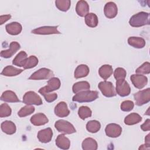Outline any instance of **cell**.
<instances>
[{
  "label": "cell",
  "mask_w": 150,
  "mask_h": 150,
  "mask_svg": "<svg viewBox=\"0 0 150 150\" xmlns=\"http://www.w3.org/2000/svg\"><path fill=\"white\" fill-rule=\"evenodd\" d=\"M27 54L25 51L20 52L13 59L12 64L18 67H23L26 59L28 58Z\"/></svg>",
  "instance_id": "4dcf8cb0"
},
{
  "label": "cell",
  "mask_w": 150,
  "mask_h": 150,
  "mask_svg": "<svg viewBox=\"0 0 150 150\" xmlns=\"http://www.w3.org/2000/svg\"><path fill=\"white\" fill-rule=\"evenodd\" d=\"M5 28L6 32L11 35H17L19 34L22 30V25L17 22H13L7 24Z\"/></svg>",
  "instance_id": "d6986e66"
},
{
  "label": "cell",
  "mask_w": 150,
  "mask_h": 150,
  "mask_svg": "<svg viewBox=\"0 0 150 150\" xmlns=\"http://www.w3.org/2000/svg\"><path fill=\"white\" fill-rule=\"evenodd\" d=\"M89 67L86 64H80L78 66L74 73V76L76 79H79L86 77L89 73Z\"/></svg>",
  "instance_id": "cb8c5ba5"
},
{
  "label": "cell",
  "mask_w": 150,
  "mask_h": 150,
  "mask_svg": "<svg viewBox=\"0 0 150 150\" xmlns=\"http://www.w3.org/2000/svg\"><path fill=\"white\" fill-rule=\"evenodd\" d=\"M38 59L35 56H30L25 61L23 67L25 69L35 67L38 64Z\"/></svg>",
  "instance_id": "d6a6232c"
},
{
  "label": "cell",
  "mask_w": 150,
  "mask_h": 150,
  "mask_svg": "<svg viewBox=\"0 0 150 150\" xmlns=\"http://www.w3.org/2000/svg\"><path fill=\"white\" fill-rule=\"evenodd\" d=\"M150 148V144H148L145 143V144H143L142 145H141L139 147V149H149Z\"/></svg>",
  "instance_id": "ee69618b"
},
{
  "label": "cell",
  "mask_w": 150,
  "mask_h": 150,
  "mask_svg": "<svg viewBox=\"0 0 150 150\" xmlns=\"http://www.w3.org/2000/svg\"><path fill=\"white\" fill-rule=\"evenodd\" d=\"M116 93L121 97L128 96L131 92V88L124 79H119L116 81Z\"/></svg>",
  "instance_id": "ba28073f"
},
{
  "label": "cell",
  "mask_w": 150,
  "mask_h": 150,
  "mask_svg": "<svg viewBox=\"0 0 150 150\" xmlns=\"http://www.w3.org/2000/svg\"><path fill=\"white\" fill-rule=\"evenodd\" d=\"M11 18V15H1L0 16V21H1V25H2L5 22H6L7 21L10 19Z\"/></svg>",
  "instance_id": "7bdbcfd3"
},
{
  "label": "cell",
  "mask_w": 150,
  "mask_h": 150,
  "mask_svg": "<svg viewBox=\"0 0 150 150\" xmlns=\"http://www.w3.org/2000/svg\"><path fill=\"white\" fill-rule=\"evenodd\" d=\"M145 143L150 144V134H148L145 138Z\"/></svg>",
  "instance_id": "f6af8a7d"
},
{
  "label": "cell",
  "mask_w": 150,
  "mask_h": 150,
  "mask_svg": "<svg viewBox=\"0 0 150 150\" xmlns=\"http://www.w3.org/2000/svg\"><path fill=\"white\" fill-rule=\"evenodd\" d=\"M142 120V117L137 113H131L124 118V123L128 125H132L139 123Z\"/></svg>",
  "instance_id": "f1b7e54d"
},
{
  "label": "cell",
  "mask_w": 150,
  "mask_h": 150,
  "mask_svg": "<svg viewBox=\"0 0 150 150\" xmlns=\"http://www.w3.org/2000/svg\"><path fill=\"white\" fill-rule=\"evenodd\" d=\"M53 76L54 73L51 70L43 67L39 69L38 71L32 74V75L29 77V79L34 80H45L50 79Z\"/></svg>",
  "instance_id": "52a82bcc"
},
{
  "label": "cell",
  "mask_w": 150,
  "mask_h": 150,
  "mask_svg": "<svg viewBox=\"0 0 150 150\" xmlns=\"http://www.w3.org/2000/svg\"><path fill=\"white\" fill-rule=\"evenodd\" d=\"M23 71V69H18L12 66H7L3 69L1 74L5 76H15L21 74Z\"/></svg>",
  "instance_id": "4316f807"
},
{
  "label": "cell",
  "mask_w": 150,
  "mask_h": 150,
  "mask_svg": "<svg viewBox=\"0 0 150 150\" xmlns=\"http://www.w3.org/2000/svg\"><path fill=\"white\" fill-rule=\"evenodd\" d=\"M2 131L8 135H12L15 133L16 128L15 124L11 121H5L1 125Z\"/></svg>",
  "instance_id": "44dd1931"
},
{
  "label": "cell",
  "mask_w": 150,
  "mask_h": 150,
  "mask_svg": "<svg viewBox=\"0 0 150 150\" xmlns=\"http://www.w3.org/2000/svg\"><path fill=\"white\" fill-rule=\"evenodd\" d=\"M141 128L144 131H147L150 130V120L148 118L147 119L144 124L141 125Z\"/></svg>",
  "instance_id": "b9f144b4"
},
{
  "label": "cell",
  "mask_w": 150,
  "mask_h": 150,
  "mask_svg": "<svg viewBox=\"0 0 150 150\" xmlns=\"http://www.w3.org/2000/svg\"><path fill=\"white\" fill-rule=\"evenodd\" d=\"M105 134L111 138H116L119 137L122 132L121 127L115 123L108 124L105 128Z\"/></svg>",
  "instance_id": "8fae6325"
},
{
  "label": "cell",
  "mask_w": 150,
  "mask_h": 150,
  "mask_svg": "<svg viewBox=\"0 0 150 150\" xmlns=\"http://www.w3.org/2000/svg\"><path fill=\"white\" fill-rule=\"evenodd\" d=\"M76 11L77 14L81 16H85L89 11V5L85 1H79L77 2L76 6Z\"/></svg>",
  "instance_id": "ac0fdd59"
},
{
  "label": "cell",
  "mask_w": 150,
  "mask_h": 150,
  "mask_svg": "<svg viewBox=\"0 0 150 150\" xmlns=\"http://www.w3.org/2000/svg\"><path fill=\"white\" fill-rule=\"evenodd\" d=\"M56 145L60 149H68L70 146V141L63 134H60L56 139Z\"/></svg>",
  "instance_id": "7402d4cb"
},
{
  "label": "cell",
  "mask_w": 150,
  "mask_h": 150,
  "mask_svg": "<svg viewBox=\"0 0 150 150\" xmlns=\"http://www.w3.org/2000/svg\"><path fill=\"white\" fill-rule=\"evenodd\" d=\"M113 69L111 66L109 64L103 65L98 70L99 75L104 80H107L112 74Z\"/></svg>",
  "instance_id": "484cf974"
},
{
  "label": "cell",
  "mask_w": 150,
  "mask_h": 150,
  "mask_svg": "<svg viewBox=\"0 0 150 150\" xmlns=\"http://www.w3.org/2000/svg\"><path fill=\"white\" fill-rule=\"evenodd\" d=\"M54 114L59 117H65L69 115L70 111L67 104L64 101L59 103L54 107Z\"/></svg>",
  "instance_id": "2e32d148"
},
{
  "label": "cell",
  "mask_w": 150,
  "mask_h": 150,
  "mask_svg": "<svg viewBox=\"0 0 150 150\" xmlns=\"http://www.w3.org/2000/svg\"><path fill=\"white\" fill-rule=\"evenodd\" d=\"M98 87L102 94L107 97H112L117 95L115 88L112 83L110 81L105 80L101 81L98 84Z\"/></svg>",
  "instance_id": "277c9868"
},
{
  "label": "cell",
  "mask_w": 150,
  "mask_h": 150,
  "mask_svg": "<svg viewBox=\"0 0 150 150\" xmlns=\"http://www.w3.org/2000/svg\"><path fill=\"white\" fill-rule=\"evenodd\" d=\"M85 23L86 24L91 28H95L97 26L98 20L97 16L94 13H88L85 16Z\"/></svg>",
  "instance_id": "f546056e"
},
{
  "label": "cell",
  "mask_w": 150,
  "mask_h": 150,
  "mask_svg": "<svg viewBox=\"0 0 150 150\" xmlns=\"http://www.w3.org/2000/svg\"><path fill=\"white\" fill-rule=\"evenodd\" d=\"M90 88V86L88 82L86 81H81L74 83L73 86L72 90L74 93L77 94L80 91L88 90Z\"/></svg>",
  "instance_id": "83f0119b"
},
{
  "label": "cell",
  "mask_w": 150,
  "mask_h": 150,
  "mask_svg": "<svg viewBox=\"0 0 150 150\" xmlns=\"http://www.w3.org/2000/svg\"><path fill=\"white\" fill-rule=\"evenodd\" d=\"M127 75L126 70L122 67L117 68L114 72V78L117 80L119 79H125Z\"/></svg>",
  "instance_id": "f35d334b"
},
{
  "label": "cell",
  "mask_w": 150,
  "mask_h": 150,
  "mask_svg": "<svg viewBox=\"0 0 150 150\" xmlns=\"http://www.w3.org/2000/svg\"><path fill=\"white\" fill-rule=\"evenodd\" d=\"M128 43L130 46L137 49L143 48L145 45V40L140 37H129L128 39Z\"/></svg>",
  "instance_id": "603a6c76"
},
{
  "label": "cell",
  "mask_w": 150,
  "mask_h": 150,
  "mask_svg": "<svg viewBox=\"0 0 150 150\" xmlns=\"http://www.w3.org/2000/svg\"><path fill=\"white\" fill-rule=\"evenodd\" d=\"M45 98V100L48 103H51L54 101L57 98V94L55 93H45V92H41L40 93Z\"/></svg>",
  "instance_id": "60d3db41"
},
{
  "label": "cell",
  "mask_w": 150,
  "mask_h": 150,
  "mask_svg": "<svg viewBox=\"0 0 150 150\" xmlns=\"http://www.w3.org/2000/svg\"><path fill=\"white\" fill-rule=\"evenodd\" d=\"M134 98L136 105L138 106L142 105L148 103L150 101V88L139 91L134 94Z\"/></svg>",
  "instance_id": "5b68a950"
},
{
  "label": "cell",
  "mask_w": 150,
  "mask_h": 150,
  "mask_svg": "<svg viewBox=\"0 0 150 150\" xmlns=\"http://www.w3.org/2000/svg\"><path fill=\"white\" fill-rule=\"evenodd\" d=\"M92 114L91 109L87 106H81L79 108L78 115L79 117L82 120H85L88 117H90Z\"/></svg>",
  "instance_id": "e575fe53"
},
{
  "label": "cell",
  "mask_w": 150,
  "mask_h": 150,
  "mask_svg": "<svg viewBox=\"0 0 150 150\" xmlns=\"http://www.w3.org/2000/svg\"><path fill=\"white\" fill-rule=\"evenodd\" d=\"M131 80L135 87L141 89L148 83V79L145 76L141 74H132L130 77Z\"/></svg>",
  "instance_id": "7c38bea8"
},
{
  "label": "cell",
  "mask_w": 150,
  "mask_h": 150,
  "mask_svg": "<svg viewBox=\"0 0 150 150\" xmlns=\"http://www.w3.org/2000/svg\"><path fill=\"white\" fill-rule=\"evenodd\" d=\"M60 85L61 83L59 79L57 77H52L48 80L47 86L42 87L39 90V93H50L53 91L58 90L60 88Z\"/></svg>",
  "instance_id": "9c48e42d"
},
{
  "label": "cell",
  "mask_w": 150,
  "mask_h": 150,
  "mask_svg": "<svg viewBox=\"0 0 150 150\" xmlns=\"http://www.w3.org/2000/svg\"><path fill=\"white\" fill-rule=\"evenodd\" d=\"M35 111V107L30 105H26L21 108L18 111V115L20 117H25L29 115Z\"/></svg>",
  "instance_id": "d590c367"
},
{
  "label": "cell",
  "mask_w": 150,
  "mask_h": 150,
  "mask_svg": "<svg viewBox=\"0 0 150 150\" xmlns=\"http://www.w3.org/2000/svg\"><path fill=\"white\" fill-rule=\"evenodd\" d=\"M12 110L6 103H3L0 105V117L4 118L11 115Z\"/></svg>",
  "instance_id": "8d00e7d4"
},
{
  "label": "cell",
  "mask_w": 150,
  "mask_h": 150,
  "mask_svg": "<svg viewBox=\"0 0 150 150\" xmlns=\"http://www.w3.org/2000/svg\"><path fill=\"white\" fill-rule=\"evenodd\" d=\"M56 129L61 133L71 134L76 132L74 126L69 122L63 120H59L54 124Z\"/></svg>",
  "instance_id": "3957f363"
},
{
  "label": "cell",
  "mask_w": 150,
  "mask_h": 150,
  "mask_svg": "<svg viewBox=\"0 0 150 150\" xmlns=\"http://www.w3.org/2000/svg\"><path fill=\"white\" fill-rule=\"evenodd\" d=\"M135 72L138 74H149L150 73V63L148 62L144 63L141 66H139Z\"/></svg>",
  "instance_id": "74e56055"
},
{
  "label": "cell",
  "mask_w": 150,
  "mask_h": 150,
  "mask_svg": "<svg viewBox=\"0 0 150 150\" xmlns=\"http://www.w3.org/2000/svg\"><path fill=\"white\" fill-rule=\"evenodd\" d=\"M53 136V131L50 128H47L40 130L37 135L39 141L42 143L49 142Z\"/></svg>",
  "instance_id": "5bb4252c"
},
{
  "label": "cell",
  "mask_w": 150,
  "mask_h": 150,
  "mask_svg": "<svg viewBox=\"0 0 150 150\" xmlns=\"http://www.w3.org/2000/svg\"><path fill=\"white\" fill-rule=\"evenodd\" d=\"M129 23L131 26L135 28L149 25V13L145 12H139L131 16Z\"/></svg>",
  "instance_id": "6da1fadb"
},
{
  "label": "cell",
  "mask_w": 150,
  "mask_h": 150,
  "mask_svg": "<svg viewBox=\"0 0 150 150\" xmlns=\"http://www.w3.org/2000/svg\"><path fill=\"white\" fill-rule=\"evenodd\" d=\"M101 128V124L99 121L97 120H91L86 124L87 130L91 133L97 132Z\"/></svg>",
  "instance_id": "1f68e13d"
},
{
  "label": "cell",
  "mask_w": 150,
  "mask_h": 150,
  "mask_svg": "<svg viewBox=\"0 0 150 150\" xmlns=\"http://www.w3.org/2000/svg\"><path fill=\"white\" fill-rule=\"evenodd\" d=\"M21 46L17 42H12L10 43L9 48L7 50H2L1 52V56L4 58H9L12 57L19 49Z\"/></svg>",
  "instance_id": "9a60e30c"
},
{
  "label": "cell",
  "mask_w": 150,
  "mask_h": 150,
  "mask_svg": "<svg viewBox=\"0 0 150 150\" xmlns=\"http://www.w3.org/2000/svg\"><path fill=\"white\" fill-rule=\"evenodd\" d=\"M23 103L27 105H39L43 104L41 97L33 91L26 92L23 97Z\"/></svg>",
  "instance_id": "8992f818"
},
{
  "label": "cell",
  "mask_w": 150,
  "mask_h": 150,
  "mask_svg": "<svg viewBox=\"0 0 150 150\" xmlns=\"http://www.w3.org/2000/svg\"><path fill=\"white\" fill-rule=\"evenodd\" d=\"M56 6L61 11L66 12L69 10L71 5L70 0H56L55 1Z\"/></svg>",
  "instance_id": "836d02e7"
},
{
  "label": "cell",
  "mask_w": 150,
  "mask_h": 150,
  "mask_svg": "<svg viewBox=\"0 0 150 150\" xmlns=\"http://www.w3.org/2000/svg\"><path fill=\"white\" fill-rule=\"evenodd\" d=\"M104 12L107 18L112 19L115 18L118 13V8L116 4L113 2L106 3L104 8Z\"/></svg>",
  "instance_id": "4fadbf2b"
},
{
  "label": "cell",
  "mask_w": 150,
  "mask_h": 150,
  "mask_svg": "<svg viewBox=\"0 0 150 150\" xmlns=\"http://www.w3.org/2000/svg\"><path fill=\"white\" fill-rule=\"evenodd\" d=\"M31 123L35 126L43 125L49 122V120L45 114L43 113H37L34 114L30 119Z\"/></svg>",
  "instance_id": "e0dca14e"
},
{
  "label": "cell",
  "mask_w": 150,
  "mask_h": 150,
  "mask_svg": "<svg viewBox=\"0 0 150 150\" xmlns=\"http://www.w3.org/2000/svg\"><path fill=\"white\" fill-rule=\"evenodd\" d=\"M1 100L8 103L20 102V100L18 98L15 93L11 90H6L4 91L1 96Z\"/></svg>",
  "instance_id": "ffe728a7"
},
{
  "label": "cell",
  "mask_w": 150,
  "mask_h": 150,
  "mask_svg": "<svg viewBox=\"0 0 150 150\" xmlns=\"http://www.w3.org/2000/svg\"><path fill=\"white\" fill-rule=\"evenodd\" d=\"M81 146L84 150H96L98 148V145L94 139L87 138L83 141Z\"/></svg>",
  "instance_id": "d4e9b609"
},
{
  "label": "cell",
  "mask_w": 150,
  "mask_h": 150,
  "mask_svg": "<svg viewBox=\"0 0 150 150\" xmlns=\"http://www.w3.org/2000/svg\"><path fill=\"white\" fill-rule=\"evenodd\" d=\"M134 107V104L133 101L131 100H125L120 105L121 110L123 111H131Z\"/></svg>",
  "instance_id": "ab89813d"
},
{
  "label": "cell",
  "mask_w": 150,
  "mask_h": 150,
  "mask_svg": "<svg viewBox=\"0 0 150 150\" xmlns=\"http://www.w3.org/2000/svg\"><path fill=\"white\" fill-rule=\"evenodd\" d=\"M58 26H45L36 28L32 30V33L36 35H52L60 34L57 30Z\"/></svg>",
  "instance_id": "30bf717a"
},
{
  "label": "cell",
  "mask_w": 150,
  "mask_h": 150,
  "mask_svg": "<svg viewBox=\"0 0 150 150\" xmlns=\"http://www.w3.org/2000/svg\"><path fill=\"white\" fill-rule=\"evenodd\" d=\"M98 97V93L97 91L85 90L80 91L75 94L72 98L73 101L79 103L91 102L96 100Z\"/></svg>",
  "instance_id": "7a4b0ae2"
}]
</instances>
